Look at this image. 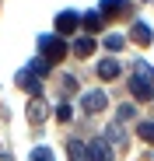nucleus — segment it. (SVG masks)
<instances>
[{"label": "nucleus", "instance_id": "ddd939ff", "mask_svg": "<svg viewBox=\"0 0 154 161\" xmlns=\"http://www.w3.org/2000/svg\"><path fill=\"white\" fill-rule=\"evenodd\" d=\"M126 11V0H102V18H116Z\"/></svg>", "mask_w": 154, "mask_h": 161}, {"label": "nucleus", "instance_id": "f8f14e48", "mask_svg": "<svg viewBox=\"0 0 154 161\" xmlns=\"http://www.w3.org/2000/svg\"><path fill=\"white\" fill-rule=\"evenodd\" d=\"M67 161H88V147L81 140H70L67 144Z\"/></svg>", "mask_w": 154, "mask_h": 161}, {"label": "nucleus", "instance_id": "6e6552de", "mask_svg": "<svg viewBox=\"0 0 154 161\" xmlns=\"http://www.w3.org/2000/svg\"><path fill=\"white\" fill-rule=\"evenodd\" d=\"M130 39H133L137 46H151V42H154V32L147 28L144 21H137V25H133V32H130Z\"/></svg>", "mask_w": 154, "mask_h": 161}, {"label": "nucleus", "instance_id": "1a4fd4ad", "mask_svg": "<svg viewBox=\"0 0 154 161\" xmlns=\"http://www.w3.org/2000/svg\"><path fill=\"white\" fill-rule=\"evenodd\" d=\"M91 53H95V39H91V35H81V39H74V56L88 60Z\"/></svg>", "mask_w": 154, "mask_h": 161}, {"label": "nucleus", "instance_id": "f3484780", "mask_svg": "<svg viewBox=\"0 0 154 161\" xmlns=\"http://www.w3.org/2000/svg\"><path fill=\"white\" fill-rule=\"evenodd\" d=\"M56 119H63V123H70V119H74V109H70L67 102H63V105H56Z\"/></svg>", "mask_w": 154, "mask_h": 161}, {"label": "nucleus", "instance_id": "6ab92c4d", "mask_svg": "<svg viewBox=\"0 0 154 161\" xmlns=\"http://www.w3.org/2000/svg\"><path fill=\"white\" fill-rule=\"evenodd\" d=\"M28 70H32V74H39V77H42V74H46V70H49V63H46V60H35V63H32V67H28Z\"/></svg>", "mask_w": 154, "mask_h": 161}, {"label": "nucleus", "instance_id": "9d476101", "mask_svg": "<svg viewBox=\"0 0 154 161\" xmlns=\"http://www.w3.org/2000/svg\"><path fill=\"white\" fill-rule=\"evenodd\" d=\"M98 77H102V80H116V77H119V63H116L112 56H109V60H98Z\"/></svg>", "mask_w": 154, "mask_h": 161}, {"label": "nucleus", "instance_id": "0eeeda50", "mask_svg": "<svg viewBox=\"0 0 154 161\" xmlns=\"http://www.w3.org/2000/svg\"><path fill=\"white\" fill-rule=\"evenodd\" d=\"M88 161H112V144L109 140H95L88 147Z\"/></svg>", "mask_w": 154, "mask_h": 161}, {"label": "nucleus", "instance_id": "f257e3e1", "mask_svg": "<svg viewBox=\"0 0 154 161\" xmlns=\"http://www.w3.org/2000/svg\"><path fill=\"white\" fill-rule=\"evenodd\" d=\"M130 91H133L137 102H151L154 98V70H151V63L137 60V70L130 77Z\"/></svg>", "mask_w": 154, "mask_h": 161}, {"label": "nucleus", "instance_id": "423d86ee", "mask_svg": "<svg viewBox=\"0 0 154 161\" xmlns=\"http://www.w3.org/2000/svg\"><path fill=\"white\" fill-rule=\"evenodd\" d=\"M81 25H84V32H88V35L95 39V35H98L102 28H105V18H102V11H88V14L81 18Z\"/></svg>", "mask_w": 154, "mask_h": 161}, {"label": "nucleus", "instance_id": "dca6fc26", "mask_svg": "<svg viewBox=\"0 0 154 161\" xmlns=\"http://www.w3.org/2000/svg\"><path fill=\"white\" fill-rule=\"evenodd\" d=\"M116 116H119L123 123H126V119H137V105H119V112H116Z\"/></svg>", "mask_w": 154, "mask_h": 161}, {"label": "nucleus", "instance_id": "aec40b11", "mask_svg": "<svg viewBox=\"0 0 154 161\" xmlns=\"http://www.w3.org/2000/svg\"><path fill=\"white\" fill-rule=\"evenodd\" d=\"M0 161H14V158H11V154H0Z\"/></svg>", "mask_w": 154, "mask_h": 161}, {"label": "nucleus", "instance_id": "4468645a", "mask_svg": "<svg viewBox=\"0 0 154 161\" xmlns=\"http://www.w3.org/2000/svg\"><path fill=\"white\" fill-rule=\"evenodd\" d=\"M105 46H109V49H112V53H119V49H123V46H126V39H123V35H119V32H112V35H105Z\"/></svg>", "mask_w": 154, "mask_h": 161}, {"label": "nucleus", "instance_id": "a211bd4d", "mask_svg": "<svg viewBox=\"0 0 154 161\" xmlns=\"http://www.w3.org/2000/svg\"><path fill=\"white\" fill-rule=\"evenodd\" d=\"M32 161H53V151H49V147H35L32 151Z\"/></svg>", "mask_w": 154, "mask_h": 161}, {"label": "nucleus", "instance_id": "39448f33", "mask_svg": "<svg viewBox=\"0 0 154 161\" xmlns=\"http://www.w3.org/2000/svg\"><path fill=\"white\" fill-rule=\"evenodd\" d=\"M14 80H18L25 91H32V98H39V95H42V80H39V74H32L28 67L18 70V74H14Z\"/></svg>", "mask_w": 154, "mask_h": 161}, {"label": "nucleus", "instance_id": "7ed1b4c3", "mask_svg": "<svg viewBox=\"0 0 154 161\" xmlns=\"http://www.w3.org/2000/svg\"><path fill=\"white\" fill-rule=\"evenodd\" d=\"M77 25H81V14H77V11H60V14H56V35H60V39L74 35Z\"/></svg>", "mask_w": 154, "mask_h": 161}, {"label": "nucleus", "instance_id": "f03ea898", "mask_svg": "<svg viewBox=\"0 0 154 161\" xmlns=\"http://www.w3.org/2000/svg\"><path fill=\"white\" fill-rule=\"evenodd\" d=\"M39 53H42L46 63H60L67 56V42L60 35H39Z\"/></svg>", "mask_w": 154, "mask_h": 161}, {"label": "nucleus", "instance_id": "2eb2a0df", "mask_svg": "<svg viewBox=\"0 0 154 161\" xmlns=\"http://www.w3.org/2000/svg\"><path fill=\"white\" fill-rule=\"evenodd\" d=\"M137 133H140V140L154 144V123H140V126H137Z\"/></svg>", "mask_w": 154, "mask_h": 161}, {"label": "nucleus", "instance_id": "9b49d317", "mask_svg": "<svg viewBox=\"0 0 154 161\" xmlns=\"http://www.w3.org/2000/svg\"><path fill=\"white\" fill-rule=\"evenodd\" d=\"M25 116H28V123H42V116H46V102H42V98H32L28 109H25Z\"/></svg>", "mask_w": 154, "mask_h": 161}, {"label": "nucleus", "instance_id": "20e7f679", "mask_svg": "<svg viewBox=\"0 0 154 161\" xmlns=\"http://www.w3.org/2000/svg\"><path fill=\"white\" fill-rule=\"evenodd\" d=\"M105 105H109V95H105V91H88V95L81 98V109H84L88 116H98Z\"/></svg>", "mask_w": 154, "mask_h": 161}]
</instances>
